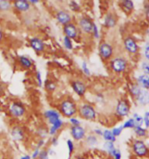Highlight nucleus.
Returning <instances> with one entry per match:
<instances>
[{
  "mask_svg": "<svg viewBox=\"0 0 149 159\" xmlns=\"http://www.w3.org/2000/svg\"><path fill=\"white\" fill-rule=\"evenodd\" d=\"M135 128V124L133 118L128 120L123 125V128Z\"/></svg>",
  "mask_w": 149,
  "mask_h": 159,
  "instance_id": "393cba45",
  "label": "nucleus"
},
{
  "mask_svg": "<svg viewBox=\"0 0 149 159\" xmlns=\"http://www.w3.org/2000/svg\"><path fill=\"white\" fill-rule=\"evenodd\" d=\"M64 31L69 38H75L77 35V31L73 24H67L64 27Z\"/></svg>",
  "mask_w": 149,
  "mask_h": 159,
  "instance_id": "9d476101",
  "label": "nucleus"
},
{
  "mask_svg": "<svg viewBox=\"0 0 149 159\" xmlns=\"http://www.w3.org/2000/svg\"><path fill=\"white\" fill-rule=\"evenodd\" d=\"M2 90H3V87H2L1 85V84H0V92H1V91H2Z\"/></svg>",
  "mask_w": 149,
  "mask_h": 159,
  "instance_id": "3c124183",
  "label": "nucleus"
},
{
  "mask_svg": "<svg viewBox=\"0 0 149 159\" xmlns=\"http://www.w3.org/2000/svg\"><path fill=\"white\" fill-rule=\"evenodd\" d=\"M67 145H68V150H69V155H71L74 149V145H73L72 141H71V140H68L67 141Z\"/></svg>",
  "mask_w": 149,
  "mask_h": 159,
  "instance_id": "7c9ffc66",
  "label": "nucleus"
},
{
  "mask_svg": "<svg viewBox=\"0 0 149 159\" xmlns=\"http://www.w3.org/2000/svg\"><path fill=\"white\" fill-rule=\"evenodd\" d=\"M61 110L63 114L67 117H71L76 112V107L75 104L69 100L65 101L62 103Z\"/></svg>",
  "mask_w": 149,
  "mask_h": 159,
  "instance_id": "f257e3e1",
  "label": "nucleus"
},
{
  "mask_svg": "<svg viewBox=\"0 0 149 159\" xmlns=\"http://www.w3.org/2000/svg\"><path fill=\"white\" fill-rule=\"evenodd\" d=\"M143 69L146 74L149 75V63H144L143 64Z\"/></svg>",
  "mask_w": 149,
  "mask_h": 159,
  "instance_id": "c9c22d12",
  "label": "nucleus"
},
{
  "mask_svg": "<svg viewBox=\"0 0 149 159\" xmlns=\"http://www.w3.org/2000/svg\"><path fill=\"white\" fill-rule=\"evenodd\" d=\"M19 61H20V63L22 65V66L26 68H29L31 67V66L32 65V63L31 61L29 59H28V58L24 57V56L20 57Z\"/></svg>",
  "mask_w": 149,
  "mask_h": 159,
  "instance_id": "aec40b11",
  "label": "nucleus"
},
{
  "mask_svg": "<svg viewBox=\"0 0 149 159\" xmlns=\"http://www.w3.org/2000/svg\"><path fill=\"white\" fill-rule=\"evenodd\" d=\"M71 133L73 137L76 140H80L83 139L85 135V129L79 125L73 126L72 128Z\"/></svg>",
  "mask_w": 149,
  "mask_h": 159,
  "instance_id": "39448f33",
  "label": "nucleus"
},
{
  "mask_svg": "<svg viewBox=\"0 0 149 159\" xmlns=\"http://www.w3.org/2000/svg\"><path fill=\"white\" fill-rule=\"evenodd\" d=\"M73 87L75 92L80 96L83 95L86 91L85 85L80 82H75L73 83Z\"/></svg>",
  "mask_w": 149,
  "mask_h": 159,
  "instance_id": "dca6fc26",
  "label": "nucleus"
},
{
  "mask_svg": "<svg viewBox=\"0 0 149 159\" xmlns=\"http://www.w3.org/2000/svg\"><path fill=\"white\" fill-rule=\"evenodd\" d=\"M122 129H123V126H119L118 128H114L112 132L113 135L116 137V136H119L121 134V133L122 131Z\"/></svg>",
  "mask_w": 149,
  "mask_h": 159,
  "instance_id": "c756f323",
  "label": "nucleus"
},
{
  "mask_svg": "<svg viewBox=\"0 0 149 159\" xmlns=\"http://www.w3.org/2000/svg\"><path fill=\"white\" fill-rule=\"evenodd\" d=\"M29 2L32 4H36V3H37L39 1H37V0H32V1H29Z\"/></svg>",
  "mask_w": 149,
  "mask_h": 159,
  "instance_id": "09e8293b",
  "label": "nucleus"
},
{
  "mask_svg": "<svg viewBox=\"0 0 149 159\" xmlns=\"http://www.w3.org/2000/svg\"><path fill=\"white\" fill-rule=\"evenodd\" d=\"M112 67L116 72H121L125 69L126 62L122 59L117 58L113 61Z\"/></svg>",
  "mask_w": 149,
  "mask_h": 159,
  "instance_id": "0eeeda50",
  "label": "nucleus"
},
{
  "mask_svg": "<svg viewBox=\"0 0 149 159\" xmlns=\"http://www.w3.org/2000/svg\"><path fill=\"white\" fill-rule=\"evenodd\" d=\"M12 136H13L14 139L18 140H22L24 137V134H23L22 131L18 127L15 128L13 129L12 132Z\"/></svg>",
  "mask_w": 149,
  "mask_h": 159,
  "instance_id": "f3484780",
  "label": "nucleus"
},
{
  "mask_svg": "<svg viewBox=\"0 0 149 159\" xmlns=\"http://www.w3.org/2000/svg\"><path fill=\"white\" fill-rule=\"evenodd\" d=\"M15 8L21 11H26L30 8L29 3L25 0H18L14 3Z\"/></svg>",
  "mask_w": 149,
  "mask_h": 159,
  "instance_id": "9b49d317",
  "label": "nucleus"
},
{
  "mask_svg": "<svg viewBox=\"0 0 149 159\" xmlns=\"http://www.w3.org/2000/svg\"><path fill=\"white\" fill-rule=\"evenodd\" d=\"M126 49L131 53H135L137 50V46L134 41L131 38H128L125 41Z\"/></svg>",
  "mask_w": 149,
  "mask_h": 159,
  "instance_id": "ddd939ff",
  "label": "nucleus"
},
{
  "mask_svg": "<svg viewBox=\"0 0 149 159\" xmlns=\"http://www.w3.org/2000/svg\"><path fill=\"white\" fill-rule=\"evenodd\" d=\"M58 21L62 24H67L71 21V17L68 14L64 11L58 12L57 16Z\"/></svg>",
  "mask_w": 149,
  "mask_h": 159,
  "instance_id": "4468645a",
  "label": "nucleus"
},
{
  "mask_svg": "<svg viewBox=\"0 0 149 159\" xmlns=\"http://www.w3.org/2000/svg\"><path fill=\"white\" fill-rule=\"evenodd\" d=\"M105 24L109 27L113 26L115 25V20L111 16H108L105 19Z\"/></svg>",
  "mask_w": 149,
  "mask_h": 159,
  "instance_id": "cd10ccee",
  "label": "nucleus"
},
{
  "mask_svg": "<svg viewBox=\"0 0 149 159\" xmlns=\"http://www.w3.org/2000/svg\"><path fill=\"white\" fill-rule=\"evenodd\" d=\"M3 38V33L1 32V31H0V40H1Z\"/></svg>",
  "mask_w": 149,
  "mask_h": 159,
  "instance_id": "8fccbe9b",
  "label": "nucleus"
},
{
  "mask_svg": "<svg viewBox=\"0 0 149 159\" xmlns=\"http://www.w3.org/2000/svg\"><path fill=\"white\" fill-rule=\"evenodd\" d=\"M11 112L15 117H21L25 113V108L19 103H14L11 107Z\"/></svg>",
  "mask_w": 149,
  "mask_h": 159,
  "instance_id": "20e7f679",
  "label": "nucleus"
},
{
  "mask_svg": "<svg viewBox=\"0 0 149 159\" xmlns=\"http://www.w3.org/2000/svg\"><path fill=\"white\" fill-rule=\"evenodd\" d=\"M133 150L134 153L139 156L142 157L147 154V148L143 142L137 140L133 143Z\"/></svg>",
  "mask_w": 149,
  "mask_h": 159,
  "instance_id": "f03ea898",
  "label": "nucleus"
},
{
  "mask_svg": "<svg viewBox=\"0 0 149 159\" xmlns=\"http://www.w3.org/2000/svg\"><path fill=\"white\" fill-rule=\"evenodd\" d=\"M0 110H1V109H0Z\"/></svg>",
  "mask_w": 149,
  "mask_h": 159,
  "instance_id": "864d4df0",
  "label": "nucleus"
},
{
  "mask_svg": "<svg viewBox=\"0 0 149 159\" xmlns=\"http://www.w3.org/2000/svg\"><path fill=\"white\" fill-rule=\"evenodd\" d=\"M87 141L90 144H94L97 143V140L96 138L94 136H89L87 139Z\"/></svg>",
  "mask_w": 149,
  "mask_h": 159,
  "instance_id": "f704fd0d",
  "label": "nucleus"
},
{
  "mask_svg": "<svg viewBox=\"0 0 149 159\" xmlns=\"http://www.w3.org/2000/svg\"><path fill=\"white\" fill-rule=\"evenodd\" d=\"M139 82L144 87H149V76H141L139 78Z\"/></svg>",
  "mask_w": 149,
  "mask_h": 159,
  "instance_id": "4be33fe9",
  "label": "nucleus"
},
{
  "mask_svg": "<svg viewBox=\"0 0 149 159\" xmlns=\"http://www.w3.org/2000/svg\"><path fill=\"white\" fill-rule=\"evenodd\" d=\"M112 53L111 47L107 44H103L100 47V53L101 56L105 58L109 57Z\"/></svg>",
  "mask_w": 149,
  "mask_h": 159,
  "instance_id": "f8f14e48",
  "label": "nucleus"
},
{
  "mask_svg": "<svg viewBox=\"0 0 149 159\" xmlns=\"http://www.w3.org/2000/svg\"><path fill=\"white\" fill-rule=\"evenodd\" d=\"M81 114L87 119H94L96 117V112L93 108L88 105H85L81 110Z\"/></svg>",
  "mask_w": 149,
  "mask_h": 159,
  "instance_id": "7ed1b4c3",
  "label": "nucleus"
},
{
  "mask_svg": "<svg viewBox=\"0 0 149 159\" xmlns=\"http://www.w3.org/2000/svg\"><path fill=\"white\" fill-rule=\"evenodd\" d=\"M39 153H40V151H39V149H37L35 151H34V153H33V154H32V158H36L39 155Z\"/></svg>",
  "mask_w": 149,
  "mask_h": 159,
  "instance_id": "79ce46f5",
  "label": "nucleus"
},
{
  "mask_svg": "<svg viewBox=\"0 0 149 159\" xmlns=\"http://www.w3.org/2000/svg\"><path fill=\"white\" fill-rule=\"evenodd\" d=\"M95 132L97 134H98V135H103V132H102L100 130V129H96L95 130Z\"/></svg>",
  "mask_w": 149,
  "mask_h": 159,
  "instance_id": "a18cd8bd",
  "label": "nucleus"
},
{
  "mask_svg": "<svg viewBox=\"0 0 149 159\" xmlns=\"http://www.w3.org/2000/svg\"><path fill=\"white\" fill-rule=\"evenodd\" d=\"M10 4L7 1H0V10H7L10 8Z\"/></svg>",
  "mask_w": 149,
  "mask_h": 159,
  "instance_id": "bb28decb",
  "label": "nucleus"
},
{
  "mask_svg": "<svg viewBox=\"0 0 149 159\" xmlns=\"http://www.w3.org/2000/svg\"><path fill=\"white\" fill-rule=\"evenodd\" d=\"M37 81H38V83H39V85L40 86H42V78H41V74L39 72H38L37 73Z\"/></svg>",
  "mask_w": 149,
  "mask_h": 159,
  "instance_id": "58836bf2",
  "label": "nucleus"
},
{
  "mask_svg": "<svg viewBox=\"0 0 149 159\" xmlns=\"http://www.w3.org/2000/svg\"><path fill=\"white\" fill-rule=\"evenodd\" d=\"M80 25L82 30L85 32H90L93 28V25L87 19H82L80 22Z\"/></svg>",
  "mask_w": 149,
  "mask_h": 159,
  "instance_id": "2eb2a0df",
  "label": "nucleus"
},
{
  "mask_svg": "<svg viewBox=\"0 0 149 159\" xmlns=\"http://www.w3.org/2000/svg\"><path fill=\"white\" fill-rule=\"evenodd\" d=\"M145 56L146 58L149 60V46L147 47L145 51Z\"/></svg>",
  "mask_w": 149,
  "mask_h": 159,
  "instance_id": "c03bdc74",
  "label": "nucleus"
},
{
  "mask_svg": "<svg viewBox=\"0 0 149 159\" xmlns=\"http://www.w3.org/2000/svg\"><path fill=\"white\" fill-rule=\"evenodd\" d=\"M116 111L119 115L121 116H125L129 111V107L125 101H121L117 106Z\"/></svg>",
  "mask_w": 149,
  "mask_h": 159,
  "instance_id": "1a4fd4ad",
  "label": "nucleus"
},
{
  "mask_svg": "<svg viewBox=\"0 0 149 159\" xmlns=\"http://www.w3.org/2000/svg\"><path fill=\"white\" fill-rule=\"evenodd\" d=\"M44 116L46 118L49 119V122L52 125L54 124L60 119L59 114L54 110L47 111L44 113Z\"/></svg>",
  "mask_w": 149,
  "mask_h": 159,
  "instance_id": "423d86ee",
  "label": "nucleus"
},
{
  "mask_svg": "<svg viewBox=\"0 0 149 159\" xmlns=\"http://www.w3.org/2000/svg\"><path fill=\"white\" fill-rule=\"evenodd\" d=\"M123 5L126 8L129 10H130L133 7V4L131 1H124Z\"/></svg>",
  "mask_w": 149,
  "mask_h": 159,
  "instance_id": "2f4dec72",
  "label": "nucleus"
},
{
  "mask_svg": "<svg viewBox=\"0 0 149 159\" xmlns=\"http://www.w3.org/2000/svg\"><path fill=\"white\" fill-rule=\"evenodd\" d=\"M133 120L134 121L135 124V127L137 126H141L143 122V119L141 117H140L139 115L135 114L133 116Z\"/></svg>",
  "mask_w": 149,
  "mask_h": 159,
  "instance_id": "5701e85b",
  "label": "nucleus"
},
{
  "mask_svg": "<svg viewBox=\"0 0 149 159\" xmlns=\"http://www.w3.org/2000/svg\"><path fill=\"white\" fill-rule=\"evenodd\" d=\"M93 29L94 31V36L96 37H98V29L97 28V26L93 24Z\"/></svg>",
  "mask_w": 149,
  "mask_h": 159,
  "instance_id": "a19ab883",
  "label": "nucleus"
},
{
  "mask_svg": "<svg viewBox=\"0 0 149 159\" xmlns=\"http://www.w3.org/2000/svg\"><path fill=\"white\" fill-rule=\"evenodd\" d=\"M104 147L108 151V152L112 156H113V154L116 150V149H115V148L113 142H106L104 145Z\"/></svg>",
  "mask_w": 149,
  "mask_h": 159,
  "instance_id": "6ab92c4d",
  "label": "nucleus"
},
{
  "mask_svg": "<svg viewBox=\"0 0 149 159\" xmlns=\"http://www.w3.org/2000/svg\"><path fill=\"white\" fill-rule=\"evenodd\" d=\"M62 122L60 119H59L57 122H55L54 124H53L50 130V135H54L57 132V131L60 128V127L62 126Z\"/></svg>",
  "mask_w": 149,
  "mask_h": 159,
  "instance_id": "412c9836",
  "label": "nucleus"
},
{
  "mask_svg": "<svg viewBox=\"0 0 149 159\" xmlns=\"http://www.w3.org/2000/svg\"><path fill=\"white\" fill-rule=\"evenodd\" d=\"M75 159H84V158H80V157H78V158H75Z\"/></svg>",
  "mask_w": 149,
  "mask_h": 159,
  "instance_id": "603ef678",
  "label": "nucleus"
},
{
  "mask_svg": "<svg viewBox=\"0 0 149 159\" xmlns=\"http://www.w3.org/2000/svg\"><path fill=\"white\" fill-rule=\"evenodd\" d=\"M30 44L31 47L36 51H42L44 50V44L42 40L38 38H32L30 40Z\"/></svg>",
  "mask_w": 149,
  "mask_h": 159,
  "instance_id": "6e6552de",
  "label": "nucleus"
},
{
  "mask_svg": "<svg viewBox=\"0 0 149 159\" xmlns=\"http://www.w3.org/2000/svg\"><path fill=\"white\" fill-rule=\"evenodd\" d=\"M82 68H83L85 73L86 75H90V71H89V69L87 68V64L85 62H83V64H82Z\"/></svg>",
  "mask_w": 149,
  "mask_h": 159,
  "instance_id": "e433bc0d",
  "label": "nucleus"
},
{
  "mask_svg": "<svg viewBox=\"0 0 149 159\" xmlns=\"http://www.w3.org/2000/svg\"><path fill=\"white\" fill-rule=\"evenodd\" d=\"M144 121L146 126L149 128V112H147L145 114Z\"/></svg>",
  "mask_w": 149,
  "mask_h": 159,
  "instance_id": "72a5a7b5",
  "label": "nucleus"
},
{
  "mask_svg": "<svg viewBox=\"0 0 149 159\" xmlns=\"http://www.w3.org/2000/svg\"><path fill=\"white\" fill-rule=\"evenodd\" d=\"M39 158L40 159H49L47 156V152L45 150L42 151L39 153Z\"/></svg>",
  "mask_w": 149,
  "mask_h": 159,
  "instance_id": "473e14b6",
  "label": "nucleus"
},
{
  "mask_svg": "<svg viewBox=\"0 0 149 159\" xmlns=\"http://www.w3.org/2000/svg\"><path fill=\"white\" fill-rule=\"evenodd\" d=\"M64 44L67 49H72V44L71 42V40L67 36H66L64 39Z\"/></svg>",
  "mask_w": 149,
  "mask_h": 159,
  "instance_id": "c85d7f7f",
  "label": "nucleus"
},
{
  "mask_svg": "<svg viewBox=\"0 0 149 159\" xmlns=\"http://www.w3.org/2000/svg\"><path fill=\"white\" fill-rule=\"evenodd\" d=\"M47 87L49 90H54L55 89V85L53 83L50 82L47 85Z\"/></svg>",
  "mask_w": 149,
  "mask_h": 159,
  "instance_id": "37998d69",
  "label": "nucleus"
},
{
  "mask_svg": "<svg viewBox=\"0 0 149 159\" xmlns=\"http://www.w3.org/2000/svg\"><path fill=\"white\" fill-rule=\"evenodd\" d=\"M70 121H71V122L72 124H73L75 126H78V125H79V124H80L79 121L78 119H75V118H71V119H70Z\"/></svg>",
  "mask_w": 149,
  "mask_h": 159,
  "instance_id": "ea45409f",
  "label": "nucleus"
},
{
  "mask_svg": "<svg viewBox=\"0 0 149 159\" xmlns=\"http://www.w3.org/2000/svg\"><path fill=\"white\" fill-rule=\"evenodd\" d=\"M146 14H147V17L148 19L149 20V6H148V7H147V9Z\"/></svg>",
  "mask_w": 149,
  "mask_h": 159,
  "instance_id": "de8ad7c7",
  "label": "nucleus"
},
{
  "mask_svg": "<svg viewBox=\"0 0 149 159\" xmlns=\"http://www.w3.org/2000/svg\"><path fill=\"white\" fill-rule=\"evenodd\" d=\"M103 137L105 139V140H107V142H114L115 141V136L113 135L112 132L108 131L105 130L103 132Z\"/></svg>",
  "mask_w": 149,
  "mask_h": 159,
  "instance_id": "a211bd4d",
  "label": "nucleus"
},
{
  "mask_svg": "<svg viewBox=\"0 0 149 159\" xmlns=\"http://www.w3.org/2000/svg\"><path fill=\"white\" fill-rule=\"evenodd\" d=\"M134 132L136 134L140 137L144 136L146 135V131L144 129L142 128L141 126H137L134 128Z\"/></svg>",
  "mask_w": 149,
  "mask_h": 159,
  "instance_id": "b1692460",
  "label": "nucleus"
},
{
  "mask_svg": "<svg viewBox=\"0 0 149 159\" xmlns=\"http://www.w3.org/2000/svg\"><path fill=\"white\" fill-rule=\"evenodd\" d=\"M113 156L114 157L115 159H121V154L119 150H116L114 154H113Z\"/></svg>",
  "mask_w": 149,
  "mask_h": 159,
  "instance_id": "4c0bfd02",
  "label": "nucleus"
},
{
  "mask_svg": "<svg viewBox=\"0 0 149 159\" xmlns=\"http://www.w3.org/2000/svg\"><path fill=\"white\" fill-rule=\"evenodd\" d=\"M21 159H31L30 157L29 156H25L21 158Z\"/></svg>",
  "mask_w": 149,
  "mask_h": 159,
  "instance_id": "49530a36",
  "label": "nucleus"
},
{
  "mask_svg": "<svg viewBox=\"0 0 149 159\" xmlns=\"http://www.w3.org/2000/svg\"><path fill=\"white\" fill-rule=\"evenodd\" d=\"M139 95V100L142 102V103H145L146 102L147 100H149V97L148 96V94L145 92H139L138 94Z\"/></svg>",
  "mask_w": 149,
  "mask_h": 159,
  "instance_id": "a878e982",
  "label": "nucleus"
}]
</instances>
